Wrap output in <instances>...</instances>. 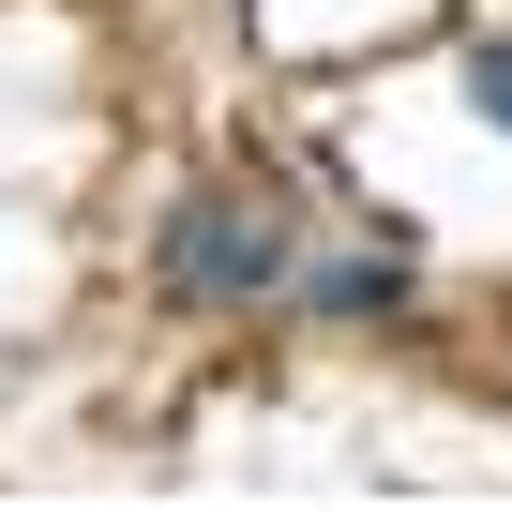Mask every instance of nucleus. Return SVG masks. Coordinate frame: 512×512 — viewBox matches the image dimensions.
<instances>
[{"instance_id":"obj_2","label":"nucleus","mask_w":512,"mask_h":512,"mask_svg":"<svg viewBox=\"0 0 512 512\" xmlns=\"http://www.w3.org/2000/svg\"><path fill=\"white\" fill-rule=\"evenodd\" d=\"M467 106H482L497 136H512V46H467Z\"/></svg>"},{"instance_id":"obj_1","label":"nucleus","mask_w":512,"mask_h":512,"mask_svg":"<svg viewBox=\"0 0 512 512\" xmlns=\"http://www.w3.org/2000/svg\"><path fill=\"white\" fill-rule=\"evenodd\" d=\"M287 272H302V241H287L272 196H181V226H166V287L181 302H272Z\"/></svg>"}]
</instances>
